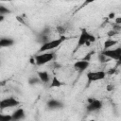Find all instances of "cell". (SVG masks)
<instances>
[{
  "label": "cell",
  "mask_w": 121,
  "mask_h": 121,
  "mask_svg": "<svg viewBox=\"0 0 121 121\" xmlns=\"http://www.w3.org/2000/svg\"><path fill=\"white\" fill-rule=\"evenodd\" d=\"M57 31H58L60 35H63L66 30H65V27H64V26H58V27H57Z\"/></svg>",
  "instance_id": "cell-23"
},
{
  "label": "cell",
  "mask_w": 121,
  "mask_h": 121,
  "mask_svg": "<svg viewBox=\"0 0 121 121\" xmlns=\"http://www.w3.org/2000/svg\"><path fill=\"white\" fill-rule=\"evenodd\" d=\"M102 54H104L106 57H108L110 60H121V47H117L114 49H103L101 51Z\"/></svg>",
  "instance_id": "cell-5"
},
{
  "label": "cell",
  "mask_w": 121,
  "mask_h": 121,
  "mask_svg": "<svg viewBox=\"0 0 121 121\" xmlns=\"http://www.w3.org/2000/svg\"><path fill=\"white\" fill-rule=\"evenodd\" d=\"M106 72L105 71H90L87 73V85H90L91 82L97 81V80H102L106 77Z\"/></svg>",
  "instance_id": "cell-4"
},
{
  "label": "cell",
  "mask_w": 121,
  "mask_h": 121,
  "mask_svg": "<svg viewBox=\"0 0 121 121\" xmlns=\"http://www.w3.org/2000/svg\"><path fill=\"white\" fill-rule=\"evenodd\" d=\"M14 41L10 38H0V48L2 47H9L13 45Z\"/></svg>",
  "instance_id": "cell-12"
},
{
  "label": "cell",
  "mask_w": 121,
  "mask_h": 121,
  "mask_svg": "<svg viewBox=\"0 0 121 121\" xmlns=\"http://www.w3.org/2000/svg\"><path fill=\"white\" fill-rule=\"evenodd\" d=\"M102 106H103V104H102V101H101V100L94 99L92 102L88 103V105H87V107H86V110H87V112H92L99 111V110L102 108Z\"/></svg>",
  "instance_id": "cell-7"
},
{
  "label": "cell",
  "mask_w": 121,
  "mask_h": 121,
  "mask_svg": "<svg viewBox=\"0 0 121 121\" xmlns=\"http://www.w3.org/2000/svg\"><path fill=\"white\" fill-rule=\"evenodd\" d=\"M38 78H40V80L43 83H47L50 79L49 74L46 71H39L38 72Z\"/></svg>",
  "instance_id": "cell-13"
},
{
  "label": "cell",
  "mask_w": 121,
  "mask_h": 121,
  "mask_svg": "<svg viewBox=\"0 0 121 121\" xmlns=\"http://www.w3.org/2000/svg\"><path fill=\"white\" fill-rule=\"evenodd\" d=\"M97 58H98V61L101 62V63H106V62H108V61L110 60V59H109L108 57H106L104 54H102L101 52L98 53Z\"/></svg>",
  "instance_id": "cell-15"
},
{
  "label": "cell",
  "mask_w": 121,
  "mask_h": 121,
  "mask_svg": "<svg viewBox=\"0 0 121 121\" xmlns=\"http://www.w3.org/2000/svg\"><path fill=\"white\" fill-rule=\"evenodd\" d=\"M49 33H50V28L46 26V27H44V28L41 31V33H40V34H41V35H48Z\"/></svg>",
  "instance_id": "cell-22"
},
{
  "label": "cell",
  "mask_w": 121,
  "mask_h": 121,
  "mask_svg": "<svg viewBox=\"0 0 121 121\" xmlns=\"http://www.w3.org/2000/svg\"><path fill=\"white\" fill-rule=\"evenodd\" d=\"M0 85H5V81H2V82H0Z\"/></svg>",
  "instance_id": "cell-32"
},
{
  "label": "cell",
  "mask_w": 121,
  "mask_h": 121,
  "mask_svg": "<svg viewBox=\"0 0 121 121\" xmlns=\"http://www.w3.org/2000/svg\"><path fill=\"white\" fill-rule=\"evenodd\" d=\"M117 69H118V68H116V67L111 68V69H109V70H108V71L106 72V74H108V75H110V76H112V75H114V74L116 73Z\"/></svg>",
  "instance_id": "cell-20"
},
{
  "label": "cell",
  "mask_w": 121,
  "mask_h": 121,
  "mask_svg": "<svg viewBox=\"0 0 121 121\" xmlns=\"http://www.w3.org/2000/svg\"><path fill=\"white\" fill-rule=\"evenodd\" d=\"M5 20V15H0V23Z\"/></svg>",
  "instance_id": "cell-29"
},
{
  "label": "cell",
  "mask_w": 121,
  "mask_h": 121,
  "mask_svg": "<svg viewBox=\"0 0 121 121\" xmlns=\"http://www.w3.org/2000/svg\"><path fill=\"white\" fill-rule=\"evenodd\" d=\"M24 117H25V111L21 108L17 109L11 114V119L12 120H20V119H23Z\"/></svg>",
  "instance_id": "cell-10"
},
{
  "label": "cell",
  "mask_w": 121,
  "mask_h": 121,
  "mask_svg": "<svg viewBox=\"0 0 121 121\" xmlns=\"http://www.w3.org/2000/svg\"><path fill=\"white\" fill-rule=\"evenodd\" d=\"M118 33H119V32H117V31H115V30H113V29H112V30L109 31L107 34H108V36H109V37H113V36H115V35H116V34H118Z\"/></svg>",
  "instance_id": "cell-24"
},
{
  "label": "cell",
  "mask_w": 121,
  "mask_h": 121,
  "mask_svg": "<svg viewBox=\"0 0 121 121\" xmlns=\"http://www.w3.org/2000/svg\"><path fill=\"white\" fill-rule=\"evenodd\" d=\"M117 44V41L113 40V39H108L104 42V49H109L111 47H112L113 45Z\"/></svg>",
  "instance_id": "cell-14"
},
{
  "label": "cell",
  "mask_w": 121,
  "mask_h": 121,
  "mask_svg": "<svg viewBox=\"0 0 121 121\" xmlns=\"http://www.w3.org/2000/svg\"><path fill=\"white\" fill-rule=\"evenodd\" d=\"M114 18H115V13H114V12H111V13L109 14V16H108V19H110V20L114 19Z\"/></svg>",
  "instance_id": "cell-26"
},
{
  "label": "cell",
  "mask_w": 121,
  "mask_h": 121,
  "mask_svg": "<svg viewBox=\"0 0 121 121\" xmlns=\"http://www.w3.org/2000/svg\"><path fill=\"white\" fill-rule=\"evenodd\" d=\"M95 42V37L89 33L87 29L85 28H82L81 31H80V34H79V37H78V43H77V47L75 49V51H77L78 48H80L81 46L85 45V46H89L92 43Z\"/></svg>",
  "instance_id": "cell-1"
},
{
  "label": "cell",
  "mask_w": 121,
  "mask_h": 121,
  "mask_svg": "<svg viewBox=\"0 0 121 121\" xmlns=\"http://www.w3.org/2000/svg\"><path fill=\"white\" fill-rule=\"evenodd\" d=\"M28 82H29V84L34 85V84H39V83L41 82V80H40V78H39L34 77V78H29V80H28Z\"/></svg>",
  "instance_id": "cell-18"
},
{
  "label": "cell",
  "mask_w": 121,
  "mask_h": 121,
  "mask_svg": "<svg viewBox=\"0 0 121 121\" xmlns=\"http://www.w3.org/2000/svg\"><path fill=\"white\" fill-rule=\"evenodd\" d=\"M64 85V82L61 81L60 79H59V78L57 76H53L51 83H50V88H59Z\"/></svg>",
  "instance_id": "cell-11"
},
{
  "label": "cell",
  "mask_w": 121,
  "mask_h": 121,
  "mask_svg": "<svg viewBox=\"0 0 121 121\" xmlns=\"http://www.w3.org/2000/svg\"><path fill=\"white\" fill-rule=\"evenodd\" d=\"M55 58V53H51V52H41L40 54H37L34 57L35 60V65L41 66L43 64H46L48 62H50L51 60H53V59Z\"/></svg>",
  "instance_id": "cell-3"
},
{
  "label": "cell",
  "mask_w": 121,
  "mask_h": 121,
  "mask_svg": "<svg viewBox=\"0 0 121 121\" xmlns=\"http://www.w3.org/2000/svg\"><path fill=\"white\" fill-rule=\"evenodd\" d=\"M20 104V102L14 98V97H7L4 98L0 101V110H5L8 108H12V107H16Z\"/></svg>",
  "instance_id": "cell-6"
},
{
  "label": "cell",
  "mask_w": 121,
  "mask_h": 121,
  "mask_svg": "<svg viewBox=\"0 0 121 121\" xmlns=\"http://www.w3.org/2000/svg\"><path fill=\"white\" fill-rule=\"evenodd\" d=\"M0 1H2V2H9L11 0H0Z\"/></svg>",
  "instance_id": "cell-31"
},
{
  "label": "cell",
  "mask_w": 121,
  "mask_h": 121,
  "mask_svg": "<svg viewBox=\"0 0 121 121\" xmlns=\"http://www.w3.org/2000/svg\"><path fill=\"white\" fill-rule=\"evenodd\" d=\"M95 54V50H92V51H90V52H88L83 58H82V60H88V61H91V59H92V57H93V55Z\"/></svg>",
  "instance_id": "cell-17"
},
{
  "label": "cell",
  "mask_w": 121,
  "mask_h": 121,
  "mask_svg": "<svg viewBox=\"0 0 121 121\" xmlns=\"http://www.w3.org/2000/svg\"><path fill=\"white\" fill-rule=\"evenodd\" d=\"M95 1H96V0H84V2L82 3V5L80 6L79 9H82L83 7H86L87 5H89V4H91V3H94Z\"/></svg>",
  "instance_id": "cell-21"
},
{
  "label": "cell",
  "mask_w": 121,
  "mask_h": 121,
  "mask_svg": "<svg viewBox=\"0 0 121 121\" xmlns=\"http://www.w3.org/2000/svg\"><path fill=\"white\" fill-rule=\"evenodd\" d=\"M90 65V61L88 60H79L78 61H76L74 63V68L78 72V73H82L83 71H85Z\"/></svg>",
  "instance_id": "cell-8"
},
{
  "label": "cell",
  "mask_w": 121,
  "mask_h": 121,
  "mask_svg": "<svg viewBox=\"0 0 121 121\" xmlns=\"http://www.w3.org/2000/svg\"><path fill=\"white\" fill-rule=\"evenodd\" d=\"M11 11L8 9V8H6V7H4V6H2V5H0V15H6V14H9V13H10Z\"/></svg>",
  "instance_id": "cell-16"
},
{
  "label": "cell",
  "mask_w": 121,
  "mask_h": 121,
  "mask_svg": "<svg viewBox=\"0 0 121 121\" xmlns=\"http://www.w3.org/2000/svg\"><path fill=\"white\" fill-rule=\"evenodd\" d=\"M29 60H30V62H31V63H33V64H35V60H34V58H31V59H30Z\"/></svg>",
  "instance_id": "cell-30"
},
{
  "label": "cell",
  "mask_w": 121,
  "mask_h": 121,
  "mask_svg": "<svg viewBox=\"0 0 121 121\" xmlns=\"http://www.w3.org/2000/svg\"><path fill=\"white\" fill-rule=\"evenodd\" d=\"M10 120H12L11 119V115L0 113V121H10Z\"/></svg>",
  "instance_id": "cell-19"
},
{
  "label": "cell",
  "mask_w": 121,
  "mask_h": 121,
  "mask_svg": "<svg viewBox=\"0 0 121 121\" xmlns=\"http://www.w3.org/2000/svg\"><path fill=\"white\" fill-rule=\"evenodd\" d=\"M107 90H108V91L113 90V85H108V86H107Z\"/></svg>",
  "instance_id": "cell-28"
},
{
  "label": "cell",
  "mask_w": 121,
  "mask_h": 121,
  "mask_svg": "<svg viewBox=\"0 0 121 121\" xmlns=\"http://www.w3.org/2000/svg\"><path fill=\"white\" fill-rule=\"evenodd\" d=\"M65 40H66V37L64 35H60V37L58 38V39L48 41V42L41 44V47L39 49V53H41V52H46V51H50V50H54V49L58 48Z\"/></svg>",
  "instance_id": "cell-2"
},
{
  "label": "cell",
  "mask_w": 121,
  "mask_h": 121,
  "mask_svg": "<svg viewBox=\"0 0 121 121\" xmlns=\"http://www.w3.org/2000/svg\"><path fill=\"white\" fill-rule=\"evenodd\" d=\"M114 24L121 25V17H117V18H115V20H114Z\"/></svg>",
  "instance_id": "cell-27"
},
{
  "label": "cell",
  "mask_w": 121,
  "mask_h": 121,
  "mask_svg": "<svg viewBox=\"0 0 121 121\" xmlns=\"http://www.w3.org/2000/svg\"><path fill=\"white\" fill-rule=\"evenodd\" d=\"M46 105H47L48 109H50V110H57V109H60V108L63 107L62 102H60V100L54 99V98L49 99V100L46 102Z\"/></svg>",
  "instance_id": "cell-9"
},
{
  "label": "cell",
  "mask_w": 121,
  "mask_h": 121,
  "mask_svg": "<svg viewBox=\"0 0 121 121\" xmlns=\"http://www.w3.org/2000/svg\"><path fill=\"white\" fill-rule=\"evenodd\" d=\"M16 19H17V20H18V21H19V22H20L21 24H24V25H26V24L25 23V21H24V19H23V16H21V17H20V16H17V17H16Z\"/></svg>",
  "instance_id": "cell-25"
}]
</instances>
